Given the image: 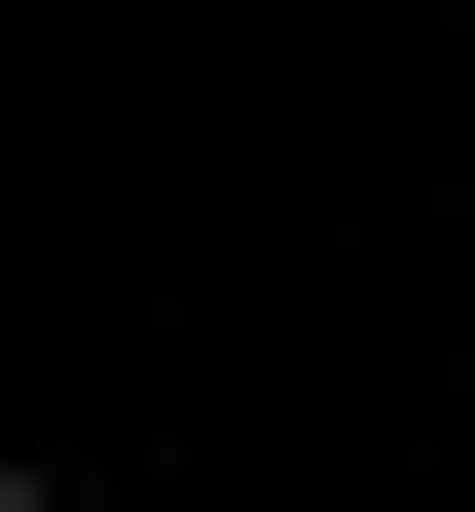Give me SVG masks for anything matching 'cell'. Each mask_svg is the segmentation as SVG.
Here are the masks:
<instances>
[{
  "mask_svg": "<svg viewBox=\"0 0 475 512\" xmlns=\"http://www.w3.org/2000/svg\"><path fill=\"white\" fill-rule=\"evenodd\" d=\"M0 512H110V476H74V439H0Z\"/></svg>",
  "mask_w": 475,
  "mask_h": 512,
  "instance_id": "1",
  "label": "cell"
}]
</instances>
